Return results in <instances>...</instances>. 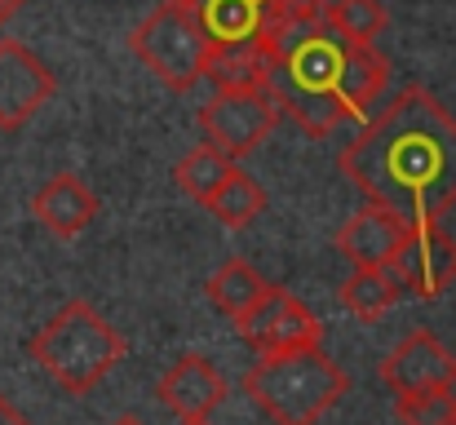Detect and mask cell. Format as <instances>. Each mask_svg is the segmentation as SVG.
<instances>
[{"mask_svg": "<svg viewBox=\"0 0 456 425\" xmlns=\"http://www.w3.org/2000/svg\"><path fill=\"white\" fill-rule=\"evenodd\" d=\"M204 288H208V301H213L226 319H244V315L266 297V288H271V283L262 280L244 257H231V262H222V266L208 275Z\"/></svg>", "mask_w": 456, "mask_h": 425, "instance_id": "e0dca14e", "label": "cell"}, {"mask_svg": "<svg viewBox=\"0 0 456 425\" xmlns=\"http://www.w3.org/2000/svg\"><path fill=\"white\" fill-rule=\"evenodd\" d=\"M390 80V62L377 53V45H346L341 40V67H337V94L350 111V120H368L381 102V89Z\"/></svg>", "mask_w": 456, "mask_h": 425, "instance_id": "9a60e30c", "label": "cell"}, {"mask_svg": "<svg viewBox=\"0 0 456 425\" xmlns=\"http://www.w3.org/2000/svg\"><path fill=\"white\" fill-rule=\"evenodd\" d=\"M235 168H240V164H235L231 155H222L213 142H200V146H191V151L173 164V182H177L195 204H208L213 191H217Z\"/></svg>", "mask_w": 456, "mask_h": 425, "instance_id": "d6986e66", "label": "cell"}, {"mask_svg": "<svg viewBox=\"0 0 456 425\" xmlns=\"http://www.w3.org/2000/svg\"><path fill=\"white\" fill-rule=\"evenodd\" d=\"M226 231H248L262 213H266V191L257 186V177H248L244 168H235L217 191H213V200L204 204Z\"/></svg>", "mask_w": 456, "mask_h": 425, "instance_id": "ffe728a7", "label": "cell"}, {"mask_svg": "<svg viewBox=\"0 0 456 425\" xmlns=\"http://www.w3.org/2000/svg\"><path fill=\"white\" fill-rule=\"evenodd\" d=\"M452 425H456V421H452Z\"/></svg>", "mask_w": 456, "mask_h": 425, "instance_id": "4316f807", "label": "cell"}, {"mask_svg": "<svg viewBox=\"0 0 456 425\" xmlns=\"http://www.w3.org/2000/svg\"><path fill=\"white\" fill-rule=\"evenodd\" d=\"M381 386L395 395L412 390H452L456 386V355L430 332L417 328L408 332L386 359H381Z\"/></svg>", "mask_w": 456, "mask_h": 425, "instance_id": "ba28073f", "label": "cell"}, {"mask_svg": "<svg viewBox=\"0 0 456 425\" xmlns=\"http://www.w3.org/2000/svg\"><path fill=\"white\" fill-rule=\"evenodd\" d=\"M390 271L399 275L403 292L435 301L456 283V240L444 231V222L439 226H408Z\"/></svg>", "mask_w": 456, "mask_h": 425, "instance_id": "52a82bcc", "label": "cell"}, {"mask_svg": "<svg viewBox=\"0 0 456 425\" xmlns=\"http://www.w3.org/2000/svg\"><path fill=\"white\" fill-rule=\"evenodd\" d=\"M182 425H208V421H182Z\"/></svg>", "mask_w": 456, "mask_h": 425, "instance_id": "484cf974", "label": "cell"}, {"mask_svg": "<svg viewBox=\"0 0 456 425\" xmlns=\"http://www.w3.org/2000/svg\"><path fill=\"white\" fill-rule=\"evenodd\" d=\"M403 235H408L403 217H395L381 204H368L354 217H346V226L337 231V249L346 253L350 266H390Z\"/></svg>", "mask_w": 456, "mask_h": 425, "instance_id": "4fadbf2b", "label": "cell"}, {"mask_svg": "<svg viewBox=\"0 0 456 425\" xmlns=\"http://www.w3.org/2000/svg\"><path fill=\"white\" fill-rule=\"evenodd\" d=\"M346 390L350 377L319 346L262 355L244 377V395L271 425H319L346 399Z\"/></svg>", "mask_w": 456, "mask_h": 425, "instance_id": "3957f363", "label": "cell"}, {"mask_svg": "<svg viewBox=\"0 0 456 425\" xmlns=\"http://www.w3.org/2000/svg\"><path fill=\"white\" fill-rule=\"evenodd\" d=\"M337 168L368 204L390 208L408 226H439L456 208V120L421 85L399 89L354 142Z\"/></svg>", "mask_w": 456, "mask_h": 425, "instance_id": "6da1fadb", "label": "cell"}, {"mask_svg": "<svg viewBox=\"0 0 456 425\" xmlns=\"http://www.w3.org/2000/svg\"><path fill=\"white\" fill-rule=\"evenodd\" d=\"M208 31L200 18V0H159L129 31V53L151 71L168 94H191L204 80Z\"/></svg>", "mask_w": 456, "mask_h": 425, "instance_id": "277c9868", "label": "cell"}, {"mask_svg": "<svg viewBox=\"0 0 456 425\" xmlns=\"http://www.w3.org/2000/svg\"><path fill=\"white\" fill-rule=\"evenodd\" d=\"M280 116L284 111H280V98L271 89H257V94H226V89H217L200 107L195 125H200L204 142H213L222 155H231L240 164L244 155H253L262 142L275 134Z\"/></svg>", "mask_w": 456, "mask_h": 425, "instance_id": "5b68a950", "label": "cell"}, {"mask_svg": "<svg viewBox=\"0 0 456 425\" xmlns=\"http://www.w3.org/2000/svg\"><path fill=\"white\" fill-rule=\"evenodd\" d=\"M27 355L53 377V386H62V395H89L125 364V337L89 301H67L49 323H40Z\"/></svg>", "mask_w": 456, "mask_h": 425, "instance_id": "7a4b0ae2", "label": "cell"}, {"mask_svg": "<svg viewBox=\"0 0 456 425\" xmlns=\"http://www.w3.org/2000/svg\"><path fill=\"white\" fill-rule=\"evenodd\" d=\"M0 425H31V421H27V417H22V413H18V408L4 399V395H0Z\"/></svg>", "mask_w": 456, "mask_h": 425, "instance_id": "cb8c5ba5", "label": "cell"}, {"mask_svg": "<svg viewBox=\"0 0 456 425\" xmlns=\"http://www.w3.org/2000/svg\"><path fill=\"white\" fill-rule=\"evenodd\" d=\"M111 425H147V421H142V417H134V413H125V417H116Z\"/></svg>", "mask_w": 456, "mask_h": 425, "instance_id": "d4e9b609", "label": "cell"}, {"mask_svg": "<svg viewBox=\"0 0 456 425\" xmlns=\"http://www.w3.org/2000/svg\"><path fill=\"white\" fill-rule=\"evenodd\" d=\"M155 395H159V404H164L177 421H208V417L226 404L231 386H226V377L217 372L213 359H204V355H182V359L159 377Z\"/></svg>", "mask_w": 456, "mask_h": 425, "instance_id": "30bf717a", "label": "cell"}, {"mask_svg": "<svg viewBox=\"0 0 456 425\" xmlns=\"http://www.w3.org/2000/svg\"><path fill=\"white\" fill-rule=\"evenodd\" d=\"M262 0H200V18L208 40H244L257 36Z\"/></svg>", "mask_w": 456, "mask_h": 425, "instance_id": "7402d4cb", "label": "cell"}, {"mask_svg": "<svg viewBox=\"0 0 456 425\" xmlns=\"http://www.w3.org/2000/svg\"><path fill=\"white\" fill-rule=\"evenodd\" d=\"M332 31L328 27V0H262L257 13V45L271 53V62L289 58L297 45Z\"/></svg>", "mask_w": 456, "mask_h": 425, "instance_id": "8fae6325", "label": "cell"}, {"mask_svg": "<svg viewBox=\"0 0 456 425\" xmlns=\"http://www.w3.org/2000/svg\"><path fill=\"white\" fill-rule=\"evenodd\" d=\"M204 80H213V89H226V94H257V89L275 85V62L257 45V36L213 40L208 62H204Z\"/></svg>", "mask_w": 456, "mask_h": 425, "instance_id": "5bb4252c", "label": "cell"}, {"mask_svg": "<svg viewBox=\"0 0 456 425\" xmlns=\"http://www.w3.org/2000/svg\"><path fill=\"white\" fill-rule=\"evenodd\" d=\"M395 413H399V425H452L456 395L452 390H412V395H399Z\"/></svg>", "mask_w": 456, "mask_h": 425, "instance_id": "603a6c76", "label": "cell"}, {"mask_svg": "<svg viewBox=\"0 0 456 425\" xmlns=\"http://www.w3.org/2000/svg\"><path fill=\"white\" fill-rule=\"evenodd\" d=\"M386 22H390V13L381 0H332L328 4V27L346 45H377Z\"/></svg>", "mask_w": 456, "mask_h": 425, "instance_id": "44dd1931", "label": "cell"}, {"mask_svg": "<svg viewBox=\"0 0 456 425\" xmlns=\"http://www.w3.org/2000/svg\"><path fill=\"white\" fill-rule=\"evenodd\" d=\"M399 297H403V283H399V275H395L390 266H354V271L341 280V288H337V301H341L354 319H363V323H372V319H381L386 310H395Z\"/></svg>", "mask_w": 456, "mask_h": 425, "instance_id": "2e32d148", "label": "cell"}, {"mask_svg": "<svg viewBox=\"0 0 456 425\" xmlns=\"http://www.w3.org/2000/svg\"><path fill=\"white\" fill-rule=\"evenodd\" d=\"M31 217H36L49 235L76 240L80 231L94 226V217H98V195H94L76 173H58V177H49V182L31 195Z\"/></svg>", "mask_w": 456, "mask_h": 425, "instance_id": "7c38bea8", "label": "cell"}, {"mask_svg": "<svg viewBox=\"0 0 456 425\" xmlns=\"http://www.w3.org/2000/svg\"><path fill=\"white\" fill-rule=\"evenodd\" d=\"M275 98H280V111L293 116L297 129L310 138H332L350 120L337 89H297V94H275Z\"/></svg>", "mask_w": 456, "mask_h": 425, "instance_id": "ac0fdd59", "label": "cell"}, {"mask_svg": "<svg viewBox=\"0 0 456 425\" xmlns=\"http://www.w3.org/2000/svg\"><path fill=\"white\" fill-rule=\"evenodd\" d=\"M53 94L58 76L22 40H0V129H22Z\"/></svg>", "mask_w": 456, "mask_h": 425, "instance_id": "9c48e42d", "label": "cell"}, {"mask_svg": "<svg viewBox=\"0 0 456 425\" xmlns=\"http://www.w3.org/2000/svg\"><path fill=\"white\" fill-rule=\"evenodd\" d=\"M235 332L257 355H284V350H305L323 341V323L284 288H266V297L244 319H235Z\"/></svg>", "mask_w": 456, "mask_h": 425, "instance_id": "8992f818", "label": "cell"}]
</instances>
